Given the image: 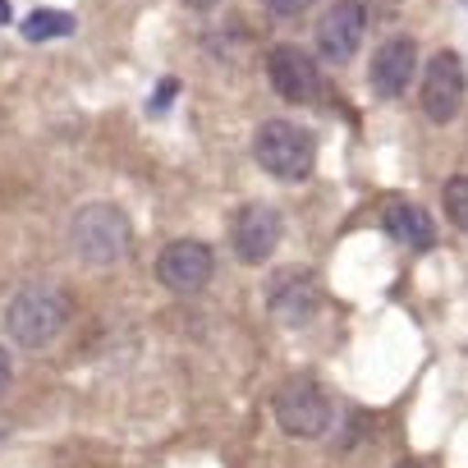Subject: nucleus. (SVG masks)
Segmentation results:
<instances>
[{"instance_id":"obj_1","label":"nucleus","mask_w":468,"mask_h":468,"mask_svg":"<svg viewBox=\"0 0 468 468\" xmlns=\"http://www.w3.org/2000/svg\"><path fill=\"white\" fill-rule=\"evenodd\" d=\"M129 239H133L129 216L111 202H92V207L74 211V220H69V249L88 267H115L129 253Z\"/></svg>"},{"instance_id":"obj_2","label":"nucleus","mask_w":468,"mask_h":468,"mask_svg":"<svg viewBox=\"0 0 468 468\" xmlns=\"http://www.w3.org/2000/svg\"><path fill=\"white\" fill-rule=\"evenodd\" d=\"M65 322H69V303L60 290H47V285L15 294V303L5 308V331L24 349H47L65 331Z\"/></svg>"},{"instance_id":"obj_3","label":"nucleus","mask_w":468,"mask_h":468,"mask_svg":"<svg viewBox=\"0 0 468 468\" xmlns=\"http://www.w3.org/2000/svg\"><path fill=\"white\" fill-rule=\"evenodd\" d=\"M253 156L267 175L276 179H303L317 161V143L303 124L294 120H267L258 129V143H253Z\"/></svg>"},{"instance_id":"obj_4","label":"nucleus","mask_w":468,"mask_h":468,"mask_svg":"<svg viewBox=\"0 0 468 468\" xmlns=\"http://www.w3.org/2000/svg\"><path fill=\"white\" fill-rule=\"evenodd\" d=\"M276 422L290 436H322L331 427V395L317 381L294 377L276 390Z\"/></svg>"},{"instance_id":"obj_5","label":"nucleus","mask_w":468,"mask_h":468,"mask_svg":"<svg viewBox=\"0 0 468 468\" xmlns=\"http://www.w3.org/2000/svg\"><path fill=\"white\" fill-rule=\"evenodd\" d=\"M463 60L454 51H441L431 56L427 65V79H422V111L431 124H450L459 111H463Z\"/></svg>"},{"instance_id":"obj_6","label":"nucleus","mask_w":468,"mask_h":468,"mask_svg":"<svg viewBox=\"0 0 468 468\" xmlns=\"http://www.w3.org/2000/svg\"><path fill=\"white\" fill-rule=\"evenodd\" d=\"M156 281L175 294H193L211 281V249L197 239H175L156 258Z\"/></svg>"},{"instance_id":"obj_7","label":"nucleus","mask_w":468,"mask_h":468,"mask_svg":"<svg viewBox=\"0 0 468 468\" xmlns=\"http://www.w3.org/2000/svg\"><path fill=\"white\" fill-rule=\"evenodd\" d=\"M267 79H271L276 97H285L294 106L299 101H313L317 88H322V74H317L313 56L299 51V47H271L267 51Z\"/></svg>"},{"instance_id":"obj_8","label":"nucleus","mask_w":468,"mask_h":468,"mask_svg":"<svg viewBox=\"0 0 468 468\" xmlns=\"http://www.w3.org/2000/svg\"><path fill=\"white\" fill-rule=\"evenodd\" d=\"M363 33H367V5L363 0H335V5L322 15V24H317L322 56L326 60H349L358 51Z\"/></svg>"},{"instance_id":"obj_9","label":"nucleus","mask_w":468,"mask_h":468,"mask_svg":"<svg viewBox=\"0 0 468 468\" xmlns=\"http://www.w3.org/2000/svg\"><path fill=\"white\" fill-rule=\"evenodd\" d=\"M281 244V216L271 207H244L234 216V253L244 262H267Z\"/></svg>"},{"instance_id":"obj_10","label":"nucleus","mask_w":468,"mask_h":468,"mask_svg":"<svg viewBox=\"0 0 468 468\" xmlns=\"http://www.w3.org/2000/svg\"><path fill=\"white\" fill-rule=\"evenodd\" d=\"M413 69H418V47H413V37H390V42L372 56V92H377V97H399V92L409 88Z\"/></svg>"},{"instance_id":"obj_11","label":"nucleus","mask_w":468,"mask_h":468,"mask_svg":"<svg viewBox=\"0 0 468 468\" xmlns=\"http://www.w3.org/2000/svg\"><path fill=\"white\" fill-rule=\"evenodd\" d=\"M267 303H271V313L285 317V322L308 317V313L317 308V281H313V271H281V276L267 285Z\"/></svg>"},{"instance_id":"obj_12","label":"nucleus","mask_w":468,"mask_h":468,"mask_svg":"<svg viewBox=\"0 0 468 468\" xmlns=\"http://www.w3.org/2000/svg\"><path fill=\"white\" fill-rule=\"evenodd\" d=\"M390 234L404 239L409 249H427L436 239V234H431V216L422 207H413V202H395L390 207Z\"/></svg>"},{"instance_id":"obj_13","label":"nucleus","mask_w":468,"mask_h":468,"mask_svg":"<svg viewBox=\"0 0 468 468\" xmlns=\"http://www.w3.org/2000/svg\"><path fill=\"white\" fill-rule=\"evenodd\" d=\"M74 33V19L60 15V10H33L24 19V37L28 42H51V37H69Z\"/></svg>"},{"instance_id":"obj_14","label":"nucleus","mask_w":468,"mask_h":468,"mask_svg":"<svg viewBox=\"0 0 468 468\" xmlns=\"http://www.w3.org/2000/svg\"><path fill=\"white\" fill-rule=\"evenodd\" d=\"M445 216H450L459 229H468V175H454V179L445 184Z\"/></svg>"},{"instance_id":"obj_15","label":"nucleus","mask_w":468,"mask_h":468,"mask_svg":"<svg viewBox=\"0 0 468 468\" xmlns=\"http://www.w3.org/2000/svg\"><path fill=\"white\" fill-rule=\"evenodd\" d=\"M308 5H313V0H267L271 15H303Z\"/></svg>"},{"instance_id":"obj_16","label":"nucleus","mask_w":468,"mask_h":468,"mask_svg":"<svg viewBox=\"0 0 468 468\" xmlns=\"http://www.w3.org/2000/svg\"><path fill=\"white\" fill-rule=\"evenodd\" d=\"M10 367H15V363H10V349L0 345V395H5V386H10Z\"/></svg>"},{"instance_id":"obj_17","label":"nucleus","mask_w":468,"mask_h":468,"mask_svg":"<svg viewBox=\"0 0 468 468\" xmlns=\"http://www.w3.org/2000/svg\"><path fill=\"white\" fill-rule=\"evenodd\" d=\"M188 10H211V5H220V0H184Z\"/></svg>"},{"instance_id":"obj_18","label":"nucleus","mask_w":468,"mask_h":468,"mask_svg":"<svg viewBox=\"0 0 468 468\" xmlns=\"http://www.w3.org/2000/svg\"><path fill=\"white\" fill-rule=\"evenodd\" d=\"M0 24H10V5H5V0H0Z\"/></svg>"},{"instance_id":"obj_19","label":"nucleus","mask_w":468,"mask_h":468,"mask_svg":"<svg viewBox=\"0 0 468 468\" xmlns=\"http://www.w3.org/2000/svg\"><path fill=\"white\" fill-rule=\"evenodd\" d=\"M399 468H422V463H399Z\"/></svg>"}]
</instances>
